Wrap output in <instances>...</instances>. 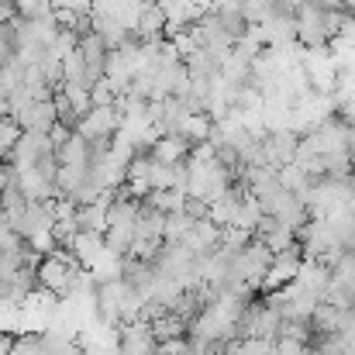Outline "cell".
<instances>
[{
    "mask_svg": "<svg viewBox=\"0 0 355 355\" xmlns=\"http://www.w3.org/2000/svg\"><path fill=\"white\" fill-rule=\"evenodd\" d=\"M262 145H266V159H269V166L283 169V166H290V162L297 159L300 131H297V128H266Z\"/></svg>",
    "mask_w": 355,
    "mask_h": 355,
    "instance_id": "obj_1",
    "label": "cell"
},
{
    "mask_svg": "<svg viewBox=\"0 0 355 355\" xmlns=\"http://www.w3.org/2000/svg\"><path fill=\"white\" fill-rule=\"evenodd\" d=\"M121 124H124V114H121L118 104H111V107H90V114L76 124V131H83L90 141L94 138H118Z\"/></svg>",
    "mask_w": 355,
    "mask_h": 355,
    "instance_id": "obj_2",
    "label": "cell"
},
{
    "mask_svg": "<svg viewBox=\"0 0 355 355\" xmlns=\"http://www.w3.org/2000/svg\"><path fill=\"white\" fill-rule=\"evenodd\" d=\"M10 118L17 121L24 131H52V128L59 124L55 97H52V101H28L24 107L10 111Z\"/></svg>",
    "mask_w": 355,
    "mask_h": 355,
    "instance_id": "obj_3",
    "label": "cell"
},
{
    "mask_svg": "<svg viewBox=\"0 0 355 355\" xmlns=\"http://www.w3.org/2000/svg\"><path fill=\"white\" fill-rule=\"evenodd\" d=\"M159 349V338L145 318L121 324V355H152Z\"/></svg>",
    "mask_w": 355,
    "mask_h": 355,
    "instance_id": "obj_4",
    "label": "cell"
},
{
    "mask_svg": "<svg viewBox=\"0 0 355 355\" xmlns=\"http://www.w3.org/2000/svg\"><path fill=\"white\" fill-rule=\"evenodd\" d=\"M190 152H193V145H190L183 135H176V131H169V135H159V138L148 145V155H152L155 162H162V166L187 162V159H190Z\"/></svg>",
    "mask_w": 355,
    "mask_h": 355,
    "instance_id": "obj_5",
    "label": "cell"
},
{
    "mask_svg": "<svg viewBox=\"0 0 355 355\" xmlns=\"http://www.w3.org/2000/svg\"><path fill=\"white\" fill-rule=\"evenodd\" d=\"M55 152L62 166H90V138L83 131H73Z\"/></svg>",
    "mask_w": 355,
    "mask_h": 355,
    "instance_id": "obj_6",
    "label": "cell"
},
{
    "mask_svg": "<svg viewBox=\"0 0 355 355\" xmlns=\"http://www.w3.org/2000/svg\"><path fill=\"white\" fill-rule=\"evenodd\" d=\"M73 221H76V232H97V235H104L107 232V204H101V200L80 204L76 214H73Z\"/></svg>",
    "mask_w": 355,
    "mask_h": 355,
    "instance_id": "obj_7",
    "label": "cell"
},
{
    "mask_svg": "<svg viewBox=\"0 0 355 355\" xmlns=\"http://www.w3.org/2000/svg\"><path fill=\"white\" fill-rule=\"evenodd\" d=\"M211 131H214V118L211 114H187V118L180 121V128H176V135H183L193 148L204 145V141H211Z\"/></svg>",
    "mask_w": 355,
    "mask_h": 355,
    "instance_id": "obj_8",
    "label": "cell"
},
{
    "mask_svg": "<svg viewBox=\"0 0 355 355\" xmlns=\"http://www.w3.org/2000/svg\"><path fill=\"white\" fill-rule=\"evenodd\" d=\"M148 207H155L159 214H173V211H183L187 204V190H152L145 197Z\"/></svg>",
    "mask_w": 355,
    "mask_h": 355,
    "instance_id": "obj_9",
    "label": "cell"
},
{
    "mask_svg": "<svg viewBox=\"0 0 355 355\" xmlns=\"http://www.w3.org/2000/svg\"><path fill=\"white\" fill-rule=\"evenodd\" d=\"M10 355H49L45 331H24V335H14Z\"/></svg>",
    "mask_w": 355,
    "mask_h": 355,
    "instance_id": "obj_10",
    "label": "cell"
},
{
    "mask_svg": "<svg viewBox=\"0 0 355 355\" xmlns=\"http://www.w3.org/2000/svg\"><path fill=\"white\" fill-rule=\"evenodd\" d=\"M14 7H17V14L28 17V21H35V17H52V10H55L52 0H14Z\"/></svg>",
    "mask_w": 355,
    "mask_h": 355,
    "instance_id": "obj_11",
    "label": "cell"
},
{
    "mask_svg": "<svg viewBox=\"0 0 355 355\" xmlns=\"http://www.w3.org/2000/svg\"><path fill=\"white\" fill-rule=\"evenodd\" d=\"M21 135H24V128L10 118V114H3V118H0V152L7 155V152L17 145V138H21Z\"/></svg>",
    "mask_w": 355,
    "mask_h": 355,
    "instance_id": "obj_12",
    "label": "cell"
},
{
    "mask_svg": "<svg viewBox=\"0 0 355 355\" xmlns=\"http://www.w3.org/2000/svg\"><path fill=\"white\" fill-rule=\"evenodd\" d=\"M118 90L107 83V80H101V83H94L90 87V101H94V107H111V104H118Z\"/></svg>",
    "mask_w": 355,
    "mask_h": 355,
    "instance_id": "obj_13",
    "label": "cell"
},
{
    "mask_svg": "<svg viewBox=\"0 0 355 355\" xmlns=\"http://www.w3.org/2000/svg\"><path fill=\"white\" fill-rule=\"evenodd\" d=\"M338 114L349 121V124H355V94H352V97H345V101L338 104Z\"/></svg>",
    "mask_w": 355,
    "mask_h": 355,
    "instance_id": "obj_14",
    "label": "cell"
}]
</instances>
